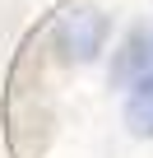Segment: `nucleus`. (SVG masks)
<instances>
[{
  "mask_svg": "<svg viewBox=\"0 0 153 158\" xmlns=\"http://www.w3.org/2000/svg\"><path fill=\"white\" fill-rule=\"evenodd\" d=\"M111 42V14L98 10V5H74L65 14H56L51 33H46V47L60 65H93Z\"/></svg>",
  "mask_w": 153,
  "mask_h": 158,
  "instance_id": "obj_1",
  "label": "nucleus"
},
{
  "mask_svg": "<svg viewBox=\"0 0 153 158\" xmlns=\"http://www.w3.org/2000/svg\"><path fill=\"white\" fill-rule=\"evenodd\" d=\"M121 116H125V130L135 139H153V79H139V84L125 89Z\"/></svg>",
  "mask_w": 153,
  "mask_h": 158,
  "instance_id": "obj_3",
  "label": "nucleus"
},
{
  "mask_svg": "<svg viewBox=\"0 0 153 158\" xmlns=\"http://www.w3.org/2000/svg\"><path fill=\"white\" fill-rule=\"evenodd\" d=\"M107 79H111V89H121V93L130 84H139V79H153V23H139V28H130L116 42Z\"/></svg>",
  "mask_w": 153,
  "mask_h": 158,
  "instance_id": "obj_2",
  "label": "nucleus"
}]
</instances>
